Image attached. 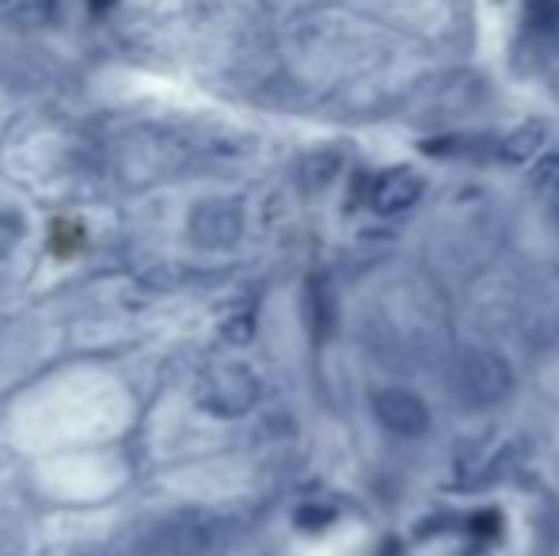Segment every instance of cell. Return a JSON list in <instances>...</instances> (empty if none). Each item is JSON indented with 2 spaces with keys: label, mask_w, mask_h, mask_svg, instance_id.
<instances>
[{
  "label": "cell",
  "mask_w": 559,
  "mask_h": 556,
  "mask_svg": "<svg viewBox=\"0 0 559 556\" xmlns=\"http://www.w3.org/2000/svg\"><path fill=\"white\" fill-rule=\"evenodd\" d=\"M373 412L392 435H404V438H415L430 427L427 404L415 393H407V389H381V393L373 397Z\"/></svg>",
  "instance_id": "5b68a950"
},
{
  "label": "cell",
  "mask_w": 559,
  "mask_h": 556,
  "mask_svg": "<svg viewBox=\"0 0 559 556\" xmlns=\"http://www.w3.org/2000/svg\"><path fill=\"white\" fill-rule=\"evenodd\" d=\"M92 12H107V8H115V0H88Z\"/></svg>",
  "instance_id": "5bb4252c"
},
{
  "label": "cell",
  "mask_w": 559,
  "mask_h": 556,
  "mask_svg": "<svg viewBox=\"0 0 559 556\" xmlns=\"http://www.w3.org/2000/svg\"><path fill=\"white\" fill-rule=\"evenodd\" d=\"M243 233V210L228 199H210L202 206H194L191 214V240L199 248H210V252H222V248H233Z\"/></svg>",
  "instance_id": "3957f363"
},
{
  "label": "cell",
  "mask_w": 559,
  "mask_h": 556,
  "mask_svg": "<svg viewBox=\"0 0 559 556\" xmlns=\"http://www.w3.org/2000/svg\"><path fill=\"white\" fill-rule=\"evenodd\" d=\"M335 176H338V156L335 153H312L309 161L301 164V184L309 187V191L328 187Z\"/></svg>",
  "instance_id": "30bf717a"
},
{
  "label": "cell",
  "mask_w": 559,
  "mask_h": 556,
  "mask_svg": "<svg viewBox=\"0 0 559 556\" xmlns=\"http://www.w3.org/2000/svg\"><path fill=\"white\" fill-rule=\"evenodd\" d=\"M222 335L233 347H243V343L255 335V312L248 309V305H240V309H233L228 317L222 320Z\"/></svg>",
  "instance_id": "8fae6325"
},
{
  "label": "cell",
  "mask_w": 559,
  "mask_h": 556,
  "mask_svg": "<svg viewBox=\"0 0 559 556\" xmlns=\"http://www.w3.org/2000/svg\"><path fill=\"white\" fill-rule=\"evenodd\" d=\"M53 12H58V0H0V20L23 31L46 27L53 20Z\"/></svg>",
  "instance_id": "52a82bcc"
},
{
  "label": "cell",
  "mask_w": 559,
  "mask_h": 556,
  "mask_svg": "<svg viewBox=\"0 0 559 556\" xmlns=\"http://www.w3.org/2000/svg\"><path fill=\"white\" fill-rule=\"evenodd\" d=\"M423 194V176L415 168H389L369 184V210L381 217H396L412 210Z\"/></svg>",
  "instance_id": "277c9868"
},
{
  "label": "cell",
  "mask_w": 559,
  "mask_h": 556,
  "mask_svg": "<svg viewBox=\"0 0 559 556\" xmlns=\"http://www.w3.org/2000/svg\"><path fill=\"white\" fill-rule=\"evenodd\" d=\"M499 522L502 519L495 511H479V514H472V519H468V530L476 537H495V534H499Z\"/></svg>",
  "instance_id": "4fadbf2b"
},
{
  "label": "cell",
  "mask_w": 559,
  "mask_h": 556,
  "mask_svg": "<svg viewBox=\"0 0 559 556\" xmlns=\"http://www.w3.org/2000/svg\"><path fill=\"white\" fill-rule=\"evenodd\" d=\"M525 23L533 31H559V0H525Z\"/></svg>",
  "instance_id": "7c38bea8"
},
{
  "label": "cell",
  "mask_w": 559,
  "mask_h": 556,
  "mask_svg": "<svg viewBox=\"0 0 559 556\" xmlns=\"http://www.w3.org/2000/svg\"><path fill=\"white\" fill-rule=\"evenodd\" d=\"M309 312H312V328H317L320 340H328L335 328V294L328 282H309Z\"/></svg>",
  "instance_id": "9c48e42d"
},
{
  "label": "cell",
  "mask_w": 559,
  "mask_h": 556,
  "mask_svg": "<svg viewBox=\"0 0 559 556\" xmlns=\"http://www.w3.org/2000/svg\"><path fill=\"white\" fill-rule=\"evenodd\" d=\"M540 145H545V122L530 119V122H522V127L510 130V134L495 145V153H499V161H507V164H525L540 153Z\"/></svg>",
  "instance_id": "8992f818"
},
{
  "label": "cell",
  "mask_w": 559,
  "mask_h": 556,
  "mask_svg": "<svg viewBox=\"0 0 559 556\" xmlns=\"http://www.w3.org/2000/svg\"><path fill=\"white\" fill-rule=\"evenodd\" d=\"M530 184H533V191H537V199L545 202L548 210H556V214H559V153H548V156H540V161L533 164Z\"/></svg>",
  "instance_id": "ba28073f"
},
{
  "label": "cell",
  "mask_w": 559,
  "mask_h": 556,
  "mask_svg": "<svg viewBox=\"0 0 559 556\" xmlns=\"http://www.w3.org/2000/svg\"><path fill=\"white\" fill-rule=\"evenodd\" d=\"M510 389H514V366L507 363V355L491 347H472L456 358V393L472 409H491L507 401Z\"/></svg>",
  "instance_id": "7a4b0ae2"
},
{
  "label": "cell",
  "mask_w": 559,
  "mask_h": 556,
  "mask_svg": "<svg viewBox=\"0 0 559 556\" xmlns=\"http://www.w3.org/2000/svg\"><path fill=\"white\" fill-rule=\"evenodd\" d=\"M194 401H199L202 412L217 419H240L259 404V378L255 370L240 363L210 366L194 386Z\"/></svg>",
  "instance_id": "6da1fadb"
}]
</instances>
